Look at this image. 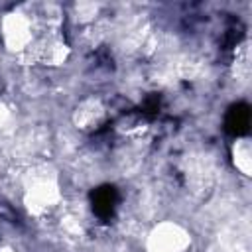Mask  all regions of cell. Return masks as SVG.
<instances>
[{
	"instance_id": "obj_1",
	"label": "cell",
	"mask_w": 252,
	"mask_h": 252,
	"mask_svg": "<svg viewBox=\"0 0 252 252\" xmlns=\"http://www.w3.org/2000/svg\"><path fill=\"white\" fill-rule=\"evenodd\" d=\"M232 128L234 130H244L246 128V124H248V112H246V108H234V112H232Z\"/></svg>"
}]
</instances>
